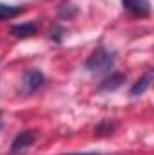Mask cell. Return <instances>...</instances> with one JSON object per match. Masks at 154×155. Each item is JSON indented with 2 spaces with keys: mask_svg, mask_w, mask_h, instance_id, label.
<instances>
[{
  "mask_svg": "<svg viewBox=\"0 0 154 155\" xmlns=\"http://www.w3.org/2000/svg\"><path fill=\"white\" fill-rule=\"evenodd\" d=\"M116 54L113 51L100 47L94 52H91V56L85 60V69L91 72H109L114 65Z\"/></svg>",
  "mask_w": 154,
  "mask_h": 155,
  "instance_id": "obj_1",
  "label": "cell"
},
{
  "mask_svg": "<svg viewBox=\"0 0 154 155\" xmlns=\"http://www.w3.org/2000/svg\"><path fill=\"white\" fill-rule=\"evenodd\" d=\"M44 81H45V78H44V74L40 72L38 69H29V71H26L22 74L20 90L24 94H33V92H37L40 87L44 85Z\"/></svg>",
  "mask_w": 154,
  "mask_h": 155,
  "instance_id": "obj_2",
  "label": "cell"
},
{
  "mask_svg": "<svg viewBox=\"0 0 154 155\" xmlns=\"http://www.w3.org/2000/svg\"><path fill=\"white\" fill-rule=\"evenodd\" d=\"M123 9L129 11L132 16L145 18L151 15V0H121Z\"/></svg>",
  "mask_w": 154,
  "mask_h": 155,
  "instance_id": "obj_3",
  "label": "cell"
},
{
  "mask_svg": "<svg viewBox=\"0 0 154 155\" xmlns=\"http://www.w3.org/2000/svg\"><path fill=\"white\" fill-rule=\"evenodd\" d=\"M35 139H37V132L35 130H24V132H20L15 137L13 144H11V153H20V152L27 150L35 143Z\"/></svg>",
  "mask_w": 154,
  "mask_h": 155,
  "instance_id": "obj_4",
  "label": "cell"
},
{
  "mask_svg": "<svg viewBox=\"0 0 154 155\" xmlns=\"http://www.w3.org/2000/svg\"><path fill=\"white\" fill-rule=\"evenodd\" d=\"M9 33L16 38H31L37 35V24L27 22V24H16L9 29Z\"/></svg>",
  "mask_w": 154,
  "mask_h": 155,
  "instance_id": "obj_5",
  "label": "cell"
},
{
  "mask_svg": "<svg viewBox=\"0 0 154 155\" xmlns=\"http://www.w3.org/2000/svg\"><path fill=\"white\" fill-rule=\"evenodd\" d=\"M152 76H154V72L152 71H147L143 76L140 78L134 85H132V88H131V96L132 97H136V96H142L147 88H149V85H151V81H152Z\"/></svg>",
  "mask_w": 154,
  "mask_h": 155,
  "instance_id": "obj_6",
  "label": "cell"
},
{
  "mask_svg": "<svg viewBox=\"0 0 154 155\" xmlns=\"http://www.w3.org/2000/svg\"><path fill=\"white\" fill-rule=\"evenodd\" d=\"M121 83H123V76H121V74H111V76H107L103 81H102L100 90H103V92H111V90H116Z\"/></svg>",
  "mask_w": 154,
  "mask_h": 155,
  "instance_id": "obj_7",
  "label": "cell"
},
{
  "mask_svg": "<svg viewBox=\"0 0 154 155\" xmlns=\"http://www.w3.org/2000/svg\"><path fill=\"white\" fill-rule=\"evenodd\" d=\"M22 11H24V7H20V5H9V4H2V2H0V20L15 18V16H18Z\"/></svg>",
  "mask_w": 154,
  "mask_h": 155,
  "instance_id": "obj_8",
  "label": "cell"
},
{
  "mask_svg": "<svg viewBox=\"0 0 154 155\" xmlns=\"http://www.w3.org/2000/svg\"><path fill=\"white\" fill-rule=\"evenodd\" d=\"M113 124H111V121H102L100 123V126L96 128V135H100V137H105V135H111L113 134Z\"/></svg>",
  "mask_w": 154,
  "mask_h": 155,
  "instance_id": "obj_9",
  "label": "cell"
},
{
  "mask_svg": "<svg viewBox=\"0 0 154 155\" xmlns=\"http://www.w3.org/2000/svg\"><path fill=\"white\" fill-rule=\"evenodd\" d=\"M65 155H96V153H65Z\"/></svg>",
  "mask_w": 154,
  "mask_h": 155,
  "instance_id": "obj_10",
  "label": "cell"
},
{
  "mask_svg": "<svg viewBox=\"0 0 154 155\" xmlns=\"http://www.w3.org/2000/svg\"><path fill=\"white\" fill-rule=\"evenodd\" d=\"M0 128H2V117H0Z\"/></svg>",
  "mask_w": 154,
  "mask_h": 155,
  "instance_id": "obj_11",
  "label": "cell"
}]
</instances>
